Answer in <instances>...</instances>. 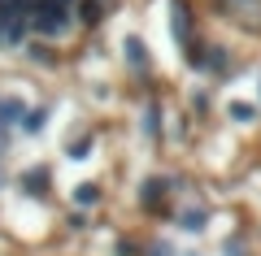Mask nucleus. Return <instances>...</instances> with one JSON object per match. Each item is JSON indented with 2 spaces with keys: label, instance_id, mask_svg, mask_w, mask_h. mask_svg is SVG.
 I'll return each instance as SVG.
<instances>
[{
  "label": "nucleus",
  "instance_id": "nucleus-1",
  "mask_svg": "<svg viewBox=\"0 0 261 256\" xmlns=\"http://www.w3.org/2000/svg\"><path fill=\"white\" fill-rule=\"evenodd\" d=\"M122 0H0V52L53 61L65 44L100 31Z\"/></svg>",
  "mask_w": 261,
  "mask_h": 256
}]
</instances>
